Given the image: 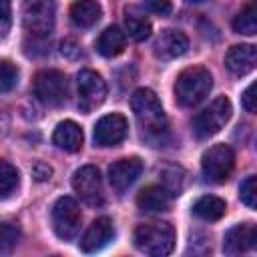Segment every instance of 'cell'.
Masks as SVG:
<instances>
[{
	"label": "cell",
	"mask_w": 257,
	"mask_h": 257,
	"mask_svg": "<svg viewBox=\"0 0 257 257\" xmlns=\"http://www.w3.org/2000/svg\"><path fill=\"white\" fill-rule=\"evenodd\" d=\"M34 94L46 106H60L68 94L66 76L60 70H40L34 76Z\"/></svg>",
	"instance_id": "cell-6"
},
{
	"label": "cell",
	"mask_w": 257,
	"mask_h": 257,
	"mask_svg": "<svg viewBox=\"0 0 257 257\" xmlns=\"http://www.w3.org/2000/svg\"><path fill=\"white\" fill-rule=\"evenodd\" d=\"M225 211H227L225 201L213 195H205L193 205V213L203 221H217L225 215Z\"/></svg>",
	"instance_id": "cell-22"
},
{
	"label": "cell",
	"mask_w": 257,
	"mask_h": 257,
	"mask_svg": "<svg viewBox=\"0 0 257 257\" xmlns=\"http://www.w3.org/2000/svg\"><path fill=\"white\" fill-rule=\"evenodd\" d=\"M80 223H82V213L78 203L72 197H60L52 207L54 233L64 241L74 239L76 233L80 231Z\"/></svg>",
	"instance_id": "cell-7"
},
{
	"label": "cell",
	"mask_w": 257,
	"mask_h": 257,
	"mask_svg": "<svg viewBox=\"0 0 257 257\" xmlns=\"http://www.w3.org/2000/svg\"><path fill=\"white\" fill-rule=\"evenodd\" d=\"M52 141L58 149L66 151V153H76L80 151L82 147V141H84V135H82V128L74 122V120H62L56 128H54V135H52Z\"/></svg>",
	"instance_id": "cell-18"
},
{
	"label": "cell",
	"mask_w": 257,
	"mask_h": 257,
	"mask_svg": "<svg viewBox=\"0 0 257 257\" xmlns=\"http://www.w3.org/2000/svg\"><path fill=\"white\" fill-rule=\"evenodd\" d=\"M20 235L16 221H0V253H10L18 245Z\"/></svg>",
	"instance_id": "cell-25"
},
{
	"label": "cell",
	"mask_w": 257,
	"mask_h": 257,
	"mask_svg": "<svg viewBox=\"0 0 257 257\" xmlns=\"http://www.w3.org/2000/svg\"><path fill=\"white\" fill-rule=\"evenodd\" d=\"M213 86V76L203 66H189L185 68L175 80V98L181 106L191 108L205 100Z\"/></svg>",
	"instance_id": "cell-3"
},
{
	"label": "cell",
	"mask_w": 257,
	"mask_h": 257,
	"mask_svg": "<svg viewBox=\"0 0 257 257\" xmlns=\"http://www.w3.org/2000/svg\"><path fill=\"white\" fill-rule=\"evenodd\" d=\"M72 187L86 205H90V207H100L102 205V201H104L102 177H100L96 167H92V165L80 167L72 177Z\"/></svg>",
	"instance_id": "cell-10"
},
{
	"label": "cell",
	"mask_w": 257,
	"mask_h": 257,
	"mask_svg": "<svg viewBox=\"0 0 257 257\" xmlns=\"http://www.w3.org/2000/svg\"><path fill=\"white\" fill-rule=\"evenodd\" d=\"M32 175L36 177V181H46V179H50L52 169H50L48 165H44V163H36V165L32 167Z\"/></svg>",
	"instance_id": "cell-31"
},
{
	"label": "cell",
	"mask_w": 257,
	"mask_h": 257,
	"mask_svg": "<svg viewBox=\"0 0 257 257\" xmlns=\"http://www.w3.org/2000/svg\"><path fill=\"white\" fill-rule=\"evenodd\" d=\"M255 64H257V50L253 44H235L225 54V66L237 76L249 74L255 68Z\"/></svg>",
	"instance_id": "cell-16"
},
{
	"label": "cell",
	"mask_w": 257,
	"mask_h": 257,
	"mask_svg": "<svg viewBox=\"0 0 257 257\" xmlns=\"http://www.w3.org/2000/svg\"><path fill=\"white\" fill-rule=\"evenodd\" d=\"M143 173V161L139 157H126V159H118L116 163H112L108 167V181L110 187L116 193L126 191Z\"/></svg>",
	"instance_id": "cell-12"
},
{
	"label": "cell",
	"mask_w": 257,
	"mask_h": 257,
	"mask_svg": "<svg viewBox=\"0 0 257 257\" xmlns=\"http://www.w3.org/2000/svg\"><path fill=\"white\" fill-rule=\"evenodd\" d=\"M62 54H68V56L72 58V56H78V54H80V48H78L74 42L64 40V42H62Z\"/></svg>",
	"instance_id": "cell-32"
},
{
	"label": "cell",
	"mask_w": 257,
	"mask_h": 257,
	"mask_svg": "<svg viewBox=\"0 0 257 257\" xmlns=\"http://www.w3.org/2000/svg\"><path fill=\"white\" fill-rule=\"evenodd\" d=\"M114 237V227L108 217H98L96 221L90 223V227L84 231L80 239V249L84 253H94L100 251L104 245H108Z\"/></svg>",
	"instance_id": "cell-14"
},
{
	"label": "cell",
	"mask_w": 257,
	"mask_h": 257,
	"mask_svg": "<svg viewBox=\"0 0 257 257\" xmlns=\"http://www.w3.org/2000/svg\"><path fill=\"white\" fill-rule=\"evenodd\" d=\"M147 10H151L153 14L159 16H167L171 14V0H145Z\"/></svg>",
	"instance_id": "cell-29"
},
{
	"label": "cell",
	"mask_w": 257,
	"mask_h": 257,
	"mask_svg": "<svg viewBox=\"0 0 257 257\" xmlns=\"http://www.w3.org/2000/svg\"><path fill=\"white\" fill-rule=\"evenodd\" d=\"M189 38L181 30H163L155 40V56L161 60H173L187 52Z\"/></svg>",
	"instance_id": "cell-15"
},
{
	"label": "cell",
	"mask_w": 257,
	"mask_h": 257,
	"mask_svg": "<svg viewBox=\"0 0 257 257\" xmlns=\"http://www.w3.org/2000/svg\"><path fill=\"white\" fill-rule=\"evenodd\" d=\"M175 229L167 221L143 223L135 229V245L141 253L153 257H165L175 249Z\"/></svg>",
	"instance_id": "cell-2"
},
{
	"label": "cell",
	"mask_w": 257,
	"mask_h": 257,
	"mask_svg": "<svg viewBox=\"0 0 257 257\" xmlns=\"http://www.w3.org/2000/svg\"><path fill=\"white\" fill-rule=\"evenodd\" d=\"M239 197L241 201L249 207V209H255L257 207V177H247L243 183H241V189H239Z\"/></svg>",
	"instance_id": "cell-27"
},
{
	"label": "cell",
	"mask_w": 257,
	"mask_h": 257,
	"mask_svg": "<svg viewBox=\"0 0 257 257\" xmlns=\"http://www.w3.org/2000/svg\"><path fill=\"white\" fill-rule=\"evenodd\" d=\"M18 66L12 60H0V92H8L18 84Z\"/></svg>",
	"instance_id": "cell-26"
},
{
	"label": "cell",
	"mask_w": 257,
	"mask_h": 257,
	"mask_svg": "<svg viewBox=\"0 0 257 257\" xmlns=\"http://www.w3.org/2000/svg\"><path fill=\"white\" fill-rule=\"evenodd\" d=\"M257 243V229L253 223H239L235 227H231L225 233V241H223V251L227 255H239V253H247L255 247Z\"/></svg>",
	"instance_id": "cell-13"
},
{
	"label": "cell",
	"mask_w": 257,
	"mask_h": 257,
	"mask_svg": "<svg viewBox=\"0 0 257 257\" xmlns=\"http://www.w3.org/2000/svg\"><path fill=\"white\" fill-rule=\"evenodd\" d=\"M124 24H126L128 36H131L133 40H137V42H143V40H147V38L151 36V30H153L151 20H149L143 12H139L137 8H128V10H126Z\"/></svg>",
	"instance_id": "cell-21"
},
{
	"label": "cell",
	"mask_w": 257,
	"mask_h": 257,
	"mask_svg": "<svg viewBox=\"0 0 257 257\" xmlns=\"http://www.w3.org/2000/svg\"><path fill=\"white\" fill-rule=\"evenodd\" d=\"M12 26V2L0 0V36H6Z\"/></svg>",
	"instance_id": "cell-28"
},
{
	"label": "cell",
	"mask_w": 257,
	"mask_h": 257,
	"mask_svg": "<svg viewBox=\"0 0 257 257\" xmlns=\"http://www.w3.org/2000/svg\"><path fill=\"white\" fill-rule=\"evenodd\" d=\"M235 165V153L227 145H213L203 153L201 169L203 175L213 183H223L229 179Z\"/></svg>",
	"instance_id": "cell-8"
},
{
	"label": "cell",
	"mask_w": 257,
	"mask_h": 257,
	"mask_svg": "<svg viewBox=\"0 0 257 257\" xmlns=\"http://www.w3.org/2000/svg\"><path fill=\"white\" fill-rule=\"evenodd\" d=\"M102 16V8L96 0H76L70 6V20L78 28L94 26Z\"/></svg>",
	"instance_id": "cell-20"
},
{
	"label": "cell",
	"mask_w": 257,
	"mask_h": 257,
	"mask_svg": "<svg viewBox=\"0 0 257 257\" xmlns=\"http://www.w3.org/2000/svg\"><path fill=\"white\" fill-rule=\"evenodd\" d=\"M96 52L104 58H114L118 56L124 46H126V34L118 28V26H108L106 30L100 32V36L96 38Z\"/></svg>",
	"instance_id": "cell-19"
},
{
	"label": "cell",
	"mask_w": 257,
	"mask_h": 257,
	"mask_svg": "<svg viewBox=\"0 0 257 257\" xmlns=\"http://www.w3.org/2000/svg\"><path fill=\"white\" fill-rule=\"evenodd\" d=\"M233 30L239 34H247V36H253L257 32V2L255 0H249L241 8V12L233 18Z\"/></svg>",
	"instance_id": "cell-23"
},
{
	"label": "cell",
	"mask_w": 257,
	"mask_h": 257,
	"mask_svg": "<svg viewBox=\"0 0 257 257\" xmlns=\"http://www.w3.org/2000/svg\"><path fill=\"white\" fill-rule=\"evenodd\" d=\"M18 183H20V175H18L16 167L10 165L8 161L0 159V199L10 197L16 191Z\"/></svg>",
	"instance_id": "cell-24"
},
{
	"label": "cell",
	"mask_w": 257,
	"mask_h": 257,
	"mask_svg": "<svg viewBox=\"0 0 257 257\" xmlns=\"http://www.w3.org/2000/svg\"><path fill=\"white\" fill-rule=\"evenodd\" d=\"M241 102H243V108L247 112H255V108H257V104H255V82L245 88V92L241 96Z\"/></svg>",
	"instance_id": "cell-30"
},
{
	"label": "cell",
	"mask_w": 257,
	"mask_h": 257,
	"mask_svg": "<svg viewBox=\"0 0 257 257\" xmlns=\"http://www.w3.org/2000/svg\"><path fill=\"white\" fill-rule=\"evenodd\" d=\"M189 2H201V0H189Z\"/></svg>",
	"instance_id": "cell-33"
},
{
	"label": "cell",
	"mask_w": 257,
	"mask_h": 257,
	"mask_svg": "<svg viewBox=\"0 0 257 257\" xmlns=\"http://www.w3.org/2000/svg\"><path fill=\"white\" fill-rule=\"evenodd\" d=\"M231 112H233L231 100L227 96H217L207 108H203L193 118V133L199 139H209L217 135L231 118Z\"/></svg>",
	"instance_id": "cell-5"
},
{
	"label": "cell",
	"mask_w": 257,
	"mask_h": 257,
	"mask_svg": "<svg viewBox=\"0 0 257 257\" xmlns=\"http://www.w3.org/2000/svg\"><path fill=\"white\" fill-rule=\"evenodd\" d=\"M56 20L54 0H24L22 2V24L28 36L34 40H44L52 34Z\"/></svg>",
	"instance_id": "cell-4"
},
{
	"label": "cell",
	"mask_w": 257,
	"mask_h": 257,
	"mask_svg": "<svg viewBox=\"0 0 257 257\" xmlns=\"http://www.w3.org/2000/svg\"><path fill=\"white\" fill-rule=\"evenodd\" d=\"M131 108L143 139H147L153 147H161L169 135V122L159 96L151 88H137L131 96Z\"/></svg>",
	"instance_id": "cell-1"
},
{
	"label": "cell",
	"mask_w": 257,
	"mask_h": 257,
	"mask_svg": "<svg viewBox=\"0 0 257 257\" xmlns=\"http://www.w3.org/2000/svg\"><path fill=\"white\" fill-rule=\"evenodd\" d=\"M126 133H128V122L122 114L118 112L104 114L94 124V143L98 147H114L124 141Z\"/></svg>",
	"instance_id": "cell-11"
},
{
	"label": "cell",
	"mask_w": 257,
	"mask_h": 257,
	"mask_svg": "<svg viewBox=\"0 0 257 257\" xmlns=\"http://www.w3.org/2000/svg\"><path fill=\"white\" fill-rule=\"evenodd\" d=\"M78 108L82 112H92L106 98V82L94 70H80L76 76Z\"/></svg>",
	"instance_id": "cell-9"
},
{
	"label": "cell",
	"mask_w": 257,
	"mask_h": 257,
	"mask_svg": "<svg viewBox=\"0 0 257 257\" xmlns=\"http://www.w3.org/2000/svg\"><path fill=\"white\" fill-rule=\"evenodd\" d=\"M171 197L173 195L167 191L165 185H149L137 195V205L145 213H161L167 211Z\"/></svg>",
	"instance_id": "cell-17"
}]
</instances>
